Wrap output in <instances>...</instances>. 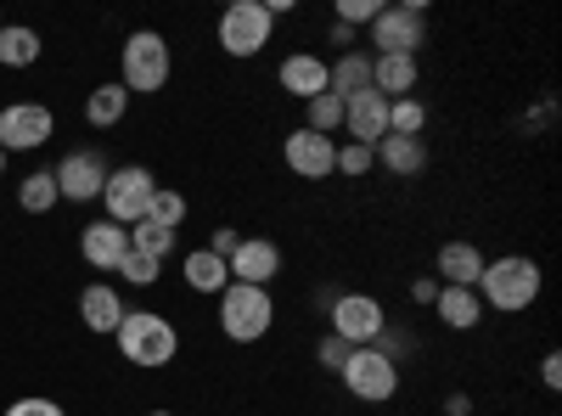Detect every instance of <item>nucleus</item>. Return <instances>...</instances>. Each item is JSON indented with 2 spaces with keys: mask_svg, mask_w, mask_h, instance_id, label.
I'll return each mask as SVG.
<instances>
[{
  "mask_svg": "<svg viewBox=\"0 0 562 416\" xmlns=\"http://www.w3.org/2000/svg\"><path fill=\"white\" fill-rule=\"evenodd\" d=\"M315 360L326 366V372H344V360H349V344L326 333V338H321V349H315Z\"/></svg>",
  "mask_w": 562,
  "mask_h": 416,
  "instance_id": "35",
  "label": "nucleus"
},
{
  "mask_svg": "<svg viewBox=\"0 0 562 416\" xmlns=\"http://www.w3.org/2000/svg\"><path fill=\"white\" fill-rule=\"evenodd\" d=\"M270 34H276V18H270L265 0H231V7L220 12V52L237 57V63L259 57L270 45Z\"/></svg>",
  "mask_w": 562,
  "mask_h": 416,
  "instance_id": "5",
  "label": "nucleus"
},
{
  "mask_svg": "<svg viewBox=\"0 0 562 416\" xmlns=\"http://www.w3.org/2000/svg\"><path fill=\"white\" fill-rule=\"evenodd\" d=\"M63 198H57V175L52 169H34V175H23V187H18V209L23 214H45V209H57Z\"/></svg>",
  "mask_w": 562,
  "mask_h": 416,
  "instance_id": "27",
  "label": "nucleus"
},
{
  "mask_svg": "<svg viewBox=\"0 0 562 416\" xmlns=\"http://www.w3.org/2000/svg\"><path fill=\"white\" fill-rule=\"evenodd\" d=\"M422 124H428V108H422L416 97L389 102V135H422Z\"/></svg>",
  "mask_w": 562,
  "mask_h": 416,
  "instance_id": "29",
  "label": "nucleus"
},
{
  "mask_svg": "<svg viewBox=\"0 0 562 416\" xmlns=\"http://www.w3.org/2000/svg\"><path fill=\"white\" fill-rule=\"evenodd\" d=\"M326 90H333L338 102L371 90V52H338V63H326Z\"/></svg>",
  "mask_w": 562,
  "mask_h": 416,
  "instance_id": "21",
  "label": "nucleus"
},
{
  "mask_svg": "<svg viewBox=\"0 0 562 416\" xmlns=\"http://www.w3.org/2000/svg\"><path fill=\"white\" fill-rule=\"evenodd\" d=\"M119 270H124V282H130V288H153L164 265H158V259H147V254H135V248H130V254L119 259Z\"/></svg>",
  "mask_w": 562,
  "mask_h": 416,
  "instance_id": "33",
  "label": "nucleus"
},
{
  "mask_svg": "<svg viewBox=\"0 0 562 416\" xmlns=\"http://www.w3.org/2000/svg\"><path fill=\"white\" fill-rule=\"evenodd\" d=\"M344 130H349V142L378 147L383 135H389V102L378 97V90H360V97H349V102H344Z\"/></svg>",
  "mask_w": 562,
  "mask_h": 416,
  "instance_id": "14",
  "label": "nucleus"
},
{
  "mask_svg": "<svg viewBox=\"0 0 562 416\" xmlns=\"http://www.w3.org/2000/svg\"><path fill=\"white\" fill-rule=\"evenodd\" d=\"M434 310H439V321H445L450 333H473L479 321H484V304H479L473 288H439Z\"/></svg>",
  "mask_w": 562,
  "mask_h": 416,
  "instance_id": "23",
  "label": "nucleus"
},
{
  "mask_svg": "<svg viewBox=\"0 0 562 416\" xmlns=\"http://www.w3.org/2000/svg\"><path fill=\"white\" fill-rule=\"evenodd\" d=\"M333 45H344V52H355V29H344V23H333Z\"/></svg>",
  "mask_w": 562,
  "mask_h": 416,
  "instance_id": "40",
  "label": "nucleus"
},
{
  "mask_svg": "<svg viewBox=\"0 0 562 416\" xmlns=\"http://www.w3.org/2000/svg\"><path fill=\"white\" fill-rule=\"evenodd\" d=\"M479 304L484 310H501V315H518L540 299V265L529 254H501V259H484V276H479Z\"/></svg>",
  "mask_w": 562,
  "mask_h": 416,
  "instance_id": "1",
  "label": "nucleus"
},
{
  "mask_svg": "<svg viewBox=\"0 0 562 416\" xmlns=\"http://www.w3.org/2000/svg\"><path fill=\"white\" fill-rule=\"evenodd\" d=\"M383 327H389V315H383V304L371 299V293H338L333 299V338H344L349 349H371L383 338Z\"/></svg>",
  "mask_w": 562,
  "mask_h": 416,
  "instance_id": "9",
  "label": "nucleus"
},
{
  "mask_svg": "<svg viewBox=\"0 0 562 416\" xmlns=\"http://www.w3.org/2000/svg\"><path fill=\"white\" fill-rule=\"evenodd\" d=\"M445 411H450V416H473V400H467V394H450Z\"/></svg>",
  "mask_w": 562,
  "mask_h": 416,
  "instance_id": "39",
  "label": "nucleus"
},
{
  "mask_svg": "<svg viewBox=\"0 0 562 416\" xmlns=\"http://www.w3.org/2000/svg\"><path fill=\"white\" fill-rule=\"evenodd\" d=\"M276 85L288 90V97H299V102H315V97H326V57H310V52L281 57V68H276Z\"/></svg>",
  "mask_w": 562,
  "mask_h": 416,
  "instance_id": "16",
  "label": "nucleus"
},
{
  "mask_svg": "<svg viewBox=\"0 0 562 416\" xmlns=\"http://www.w3.org/2000/svg\"><path fill=\"white\" fill-rule=\"evenodd\" d=\"M344 389L360 400V405H389L400 394V360H389L383 349H349L344 360Z\"/></svg>",
  "mask_w": 562,
  "mask_h": 416,
  "instance_id": "8",
  "label": "nucleus"
},
{
  "mask_svg": "<svg viewBox=\"0 0 562 416\" xmlns=\"http://www.w3.org/2000/svg\"><path fill=\"white\" fill-rule=\"evenodd\" d=\"M169 68H175V57H169V40L158 29H135L124 40V79L119 85L130 90V97H153V90H164Z\"/></svg>",
  "mask_w": 562,
  "mask_h": 416,
  "instance_id": "4",
  "label": "nucleus"
},
{
  "mask_svg": "<svg viewBox=\"0 0 562 416\" xmlns=\"http://www.w3.org/2000/svg\"><path fill=\"white\" fill-rule=\"evenodd\" d=\"M124 113H130V90H124L119 79H113V85H97V90L85 97V119L97 124V130H113Z\"/></svg>",
  "mask_w": 562,
  "mask_h": 416,
  "instance_id": "24",
  "label": "nucleus"
},
{
  "mask_svg": "<svg viewBox=\"0 0 562 416\" xmlns=\"http://www.w3.org/2000/svg\"><path fill=\"white\" fill-rule=\"evenodd\" d=\"M281 158H288V169H293L299 180H326V175H333V164H338V142L299 124L288 142H281Z\"/></svg>",
  "mask_w": 562,
  "mask_h": 416,
  "instance_id": "11",
  "label": "nucleus"
},
{
  "mask_svg": "<svg viewBox=\"0 0 562 416\" xmlns=\"http://www.w3.org/2000/svg\"><path fill=\"white\" fill-rule=\"evenodd\" d=\"M57 135V119L45 102H12L0 108V153H34Z\"/></svg>",
  "mask_w": 562,
  "mask_h": 416,
  "instance_id": "10",
  "label": "nucleus"
},
{
  "mask_svg": "<svg viewBox=\"0 0 562 416\" xmlns=\"http://www.w3.org/2000/svg\"><path fill=\"white\" fill-rule=\"evenodd\" d=\"M79 321H85L90 333H119V321H124V299H119V288L90 282V288L79 293Z\"/></svg>",
  "mask_w": 562,
  "mask_h": 416,
  "instance_id": "19",
  "label": "nucleus"
},
{
  "mask_svg": "<svg viewBox=\"0 0 562 416\" xmlns=\"http://www.w3.org/2000/svg\"><path fill=\"white\" fill-rule=\"evenodd\" d=\"M389 7V0H338V12H333V23H344V29H371V18H378Z\"/></svg>",
  "mask_w": 562,
  "mask_h": 416,
  "instance_id": "32",
  "label": "nucleus"
},
{
  "mask_svg": "<svg viewBox=\"0 0 562 416\" xmlns=\"http://www.w3.org/2000/svg\"><path fill=\"white\" fill-rule=\"evenodd\" d=\"M124 254H130V231H124V225L97 220V225L79 231V259H85L90 270H119Z\"/></svg>",
  "mask_w": 562,
  "mask_h": 416,
  "instance_id": "15",
  "label": "nucleus"
},
{
  "mask_svg": "<svg viewBox=\"0 0 562 416\" xmlns=\"http://www.w3.org/2000/svg\"><path fill=\"white\" fill-rule=\"evenodd\" d=\"M231 265V282H248V288H270L281 276V248L270 237H243L237 254L225 259Z\"/></svg>",
  "mask_w": 562,
  "mask_h": 416,
  "instance_id": "13",
  "label": "nucleus"
},
{
  "mask_svg": "<svg viewBox=\"0 0 562 416\" xmlns=\"http://www.w3.org/2000/svg\"><path fill=\"white\" fill-rule=\"evenodd\" d=\"M153 416H175V411H153Z\"/></svg>",
  "mask_w": 562,
  "mask_h": 416,
  "instance_id": "42",
  "label": "nucleus"
},
{
  "mask_svg": "<svg viewBox=\"0 0 562 416\" xmlns=\"http://www.w3.org/2000/svg\"><path fill=\"white\" fill-rule=\"evenodd\" d=\"M119 355L130 366H140V372H158V366H169L180 355V333H175V321L158 315V310H124L119 321Z\"/></svg>",
  "mask_w": 562,
  "mask_h": 416,
  "instance_id": "2",
  "label": "nucleus"
},
{
  "mask_svg": "<svg viewBox=\"0 0 562 416\" xmlns=\"http://www.w3.org/2000/svg\"><path fill=\"white\" fill-rule=\"evenodd\" d=\"M540 383H546L551 394L562 389V355H557V349H546V360H540Z\"/></svg>",
  "mask_w": 562,
  "mask_h": 416,
  "instance_id": "37",
  "label": "nucleus"
},
{
  "mask_svg": "<svg viewBox=\"0 0 562 416\" xmlns=\"http://www.w3.org/2000/svg\"><path fill=\"white\" fill-rule=\"evenodd\" d=\"M40 34L34 29H23V23H7L0 29V68H34L40 63Z\"/></svg>",
  "mask_w": 562,
  "mask_h": 416,
  "instance_id": "25",
  "label": "nucleus"
},
{
  "mask_svg": "<svg viewBox=\"0 0 562 416\" xmlns=\"http://www.w3.org/2000/svg\"><path fill=\"white\" fill-rule=\"evenodd\" d=\"M147 220H158V225L180 231V220H186V198H180L175 187H158V192H153V209H147Z\"/></svg>",
  "mask_w": 562,
  "mask_h": 416,
  "instance_id": "30",
  "label": "nucleus"
},
{
  "mask_svg": "<svg viewBox=\"0 0 562 416\" xmlns=\"http://www.w3.org/2000/svg\"><path fill=\"white\" fill-rule=\"evenodd\" d=\"M0 29H7V18H0Z\"/></svg>",
  "mask_w": 562,
  "mask_h": 416,
  "instance_id": "43",
  "label": "nucleus"
},
{
  "mask_svg": "<svg viewBox=\"0 0 562 416\" xmlns=\"http://www.w3.org/2000/svg\"><path fill=\"white\" fill-rule=\"evenodd\" d=\"M7 416H68L57 400H45V394H29V400H12Z\"/></svg>",
  "mask_w": 562,
  "mask_h": 416,
  "instance_id": "34",
  "label": "nucleus"
},
{
  "mask_svg": "<svg viewBox=\"0 0 562 416\" xmlns=\"http://www.w3.org/2000/svg\"><path fill=\"white\" fill-rule=\"evenodd\" d=\"M416 79H422L416 57H371V90H378L383 102H400V97H411V90H416Z\"/></svg>",
  "mask_w": 562,
  "mask_h": 416,
  "instance_id": "20",
  "label": "nucleus"
},
{
  "mask_svg": "<svg viewBox=\"0 0 562 416\" xmlns=\"http://www.w3.org/2000/svg\"><path fill=\"white\" fill-rule=\"evenodd\" d=\"M371 45H378L371 57H416L422 45H428V12H422V0L383 7L371 18Z\"/></svg>",
  "mask_w": 562,
  "mask_h": 416,
  "instance_id": "6",
  "label": "nucleus"
},
{
  "mask_svg": "<svg viewBox=\"0 0 562 416\" xmlns=\"http://www.w3.org/2000/svg\"><path fill=\"white\" fill-rule=\"evenodd\" d=\"M411 299H416V304H434V299H439V282H434V276H416V282H411Z\"/></svg>",
  "mask_w": 562,
  "mask_h": 416,
  "instance_id": "38",
  "label": "nucleus"
},
{
  "mask_svg": "<svg viewBox=\"0 0 562 416\" xmlns=\"http://www.w3.org/2000/svg\"><path fill=\"white\" fill-rule=\"evenodd\" d=\"M304 130H315V135H338L344 130V102L326 90V97H315V102H304Z\"/></svg>",
  "mask_w": 562,
  "mask_h": 416,
  "instance_id": "28",
  "label": "nucleus"
},
{
  "mask_svg": "<svg viewBox=\"0 0 562 416\" xmlns=\"http://www.w3.org/2000/svg\"><path fill=\"white\" fill-rule=\"evenodd\" d=\"M479 276H484V254L473 243L456 237V243L439 248V276H434L439 288H479Z\"/></svg>",
  "mask_w": 562,
  "mask_h": 416,
  "instance_id": "18",
  "label": "nucleus"
},
{
  "mask_svg": "<svg viewBox=\"0 0 562 416\" xmlns=\"http://www.w3.org/2000/svg\"><path fill=\"white\" fill-rule=\"evenodd\" d=\"M371 158H378L389 175L411 180V175L428 169V142H422V135H383V142L371 147Z\"/></svg>",
  "mask_w": 562,
  "mask_h": 416,
  "instance_id": "17",
  "label": "nucleus"
},
{
  "mask_svg": "<svg viewBox=\"0 0 562 416\" xmlns=\"http://www.w3.org/2000/svg\"><path fill=\"white\" fill-rule=\"evenodd\" d=\"M52 175H57V198H68V203H102L108 164L97 153H68Z\"/></svg>",
  "mask_w": 562,
  "mask_h": 416,
  "instance_id": "12",
  "label": "nucleus"
},
{
  "mask_svg": "<svg viewBox=\"0 0 562 416\" xmlns=\"http://www.w3.org/2000/svg\"><path fill=\"white\" fill-rule=\"evenodd\" d=\"M276 327V299L270 288H248V282H231L220 293V333L231 344H259Z\"/></svg>",
  "mask_w": 562,
  "mask_h": 416,
  "instance_id": "3",
  "label": "nucleus"
},
{
  "mask_svg": "<svg viewBox=\"0 0 562 416\" xmlns=\"http://www.w3.org/2000/svg\"><path fill=\"white\" fill-rule=\"evenodd\" d=\"M0 175H7V153H0Z\"/></svg>",
  "mask_w": 562,
  "mask_h": 416,
  "instance_id": "41",
  "label": "nucleus"
},
{
  "mask_svg": "<svg viewBox=\"0 0 562 416\" xmlns=\"http://www.w3.org/2000/svg\"><path fill=\"white\" fill-rule=\"evenodd\" d=\"M153 192H158V180L147 164H124V169H108V187H102V209L113 225H140L153 209Z\"/></svg>",
  "mask_w": 562,
  "mask_h": 416,
  "instance_id": "7",
  "label": "nucleus"
},
{
  "mask_svg": "<svg viewBox=\"0 0 562 416\" xmlns=\"http://www.w3.org/2000/svg\"><path fill=\"white\" fill-rule=\"evenodd\" d=\"M175 243H180V231H169V225H158V220L130 225V248H135V254H147V259H158V265L175 254Z\"/></svg>",
  "mask_w": 562,
  "mask_h": 416,
  "instance_id": "26",
  "label": "nucleus"
},
{
  "mask_svg": "<svg viewBox=\"0 0 562 416\" xmlns=\"http://www.w3.org/2000/svg\"><path fill=\"white\" fill-rule=\"evenodd\" d=\"M186 288H192V293H225L231 288V265L220 259V254H209V248H192V254H186Z\"/></svg>",
  "mask_w": 562,
  "mask_h": 416,
  "instance_id": "22",
  "label": "nucleus"
},
{
  "mask_svg": "<svg viewBox=\"0 0 562 416\" xmlns=\"http://www.w3.org/2000/svg\"><path fill=\"white\" fill-rule=\"evenodd\" d=\"M237 243H243V231H231V225H214V237H209V254L231 259V254H237Z\"/></svg>",
  "mask_w": 562,
  "mask_h": 416,
  "instance_id": "36",
  "label": "nucleus"
},
{
  "mask_svg": "<svg viewBox=\"0 0 562 416\" xmlns=\"http://www.w3.org/2000/svg\"><path fill=\"white\" fill-rule=\"evenodd\" d=\"M371 169H378L371 147H360V142H344V147H338V164H333V175H349V180H360V175H371Z\"/></svg>",
  "mask_w": 562,
  "mask_h": 416,
  "instance_id": "31",
  "label": "nucleus"
}]
</instances>
